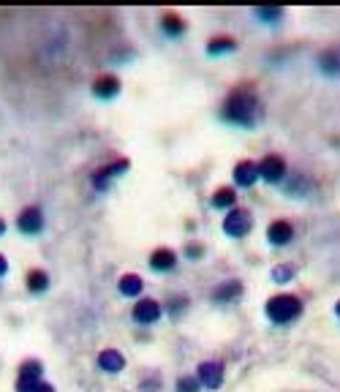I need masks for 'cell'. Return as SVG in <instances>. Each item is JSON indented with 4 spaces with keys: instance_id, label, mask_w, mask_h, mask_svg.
Segmentation results:
<instances>
[{
    "instance_id": "1",
    "label": "cell",
    "mask_w": 340,
    "mask_h": 392,
    "mask_svg": "<svg viewBox=\"0 0 340 392\" xmlns=\"http://www.w3.org/2000/svg\"><path fill=\"white\" fill-rule=\"evenodd\" d=\"M220 118L223 122H232L240 128H253L262 120V101L256 93V85H250V82L234 85L220 106Z\"/></svg>"
},
{
    "instance_id": "2",
    "label": "cell",
    "mask_w": 340,
    "mask_h": 392,
    "mask_svg": "<svg viewBox=\"0 0 340 392\" xmlns=\"http://www.w3.org/2000/svg\"><path fill=\"white\" fill-rule=\"evenodd\" d=\"M264 314H267V318L275 321V324H292V321H297V318L302 316V300L286 292L275 294V297L267 300Z\"/></svg>"
},
{
    "instance_id": "3",
    "label": "cell",
    "mask_w": 340,
    "mask_h": 392,
    "mask_svg": "<svg viewBox=\"0 0 340 392\" xmlns=\"http://www.w3.org/2000/svg\"><path fill=\"white\" fill-rule=\"evenodd\" d=\"M250 229H253V218H250V213L245 210V207H234V210H229L226 213V218H223V232L229 234V237H248L250 234Z\"/></svg>"
},
{
    "instance_id": "4",
    "label": "cell",
    "mask_w": 340,
    "mask_h": 392,
    "mask_svg": "<svg viewBox=\"0 0 340 392\" xmlns=\"http://www.w3.org/2000/svg\"><path fill=\"white\" fill-rule=\"evenodd\" d=\"M128 158H115L112 164H106V167H101V169L93 172V186H96L98 191H106L109 188V183L115 180V177H120L122 172H128Z\"/></svg>"
},
{
    "instance_id": "5",
    "label": "cell",
    "mask_w": 340,
    "mask_h": 392,
    "mask_svg": "<svg viewBox=\"0 0 340 392\" xmlns=\"http://www.w3.org/2000/svg\"><path fill=\"white\" fill-rule=\"evenodd\" d=\"M259 177L267 180V183H281L286 177V161L278 155V153H267L262 161H259Z\"/></svg>"
},
{
    "instance_id": "6",
    "label": "cell",
    "mask_w": 340,
    "mask_h": 392,
    "mask_svg": "<svg viewBox=\"0 0 340 392\" xmlns=\"http://www.w3.org/2000/svg\"><path fill=\"white\" fill-rule=\"evenodd\" d=\"M17 229H20L22 234H27V237L38 234V232L44 229V213H41V207H36V204L24 207L22 213L17 216Z\"/></svg>"
},
{
    "instance_id": "7",
    "label": "cell",
    "mask_w": 340,
    "mask_h": 392,
    "mask_svg": "<svg viewBox=\"0 0 340 392\" xmlns=\"http://www.w3.org/2000/svg\"><path fill=\"white\" fill-rule=\"evenodd\" d=\"M196 379H199L201 387H207V390H218L220 384H223V363H218V360H207V363H201L199 370H196Z\"/></svg>"
},
{
    "instance_id": "8",
    "label": "cell",
    "mask_w": 340,
    "mask_h": 392,
    "mask_svg": "<svg viewBox=\"0 0 340 392\" xmlns=\"http://www.w3.org/2000/svg\"><path fill=\"white\" fill-rule=\"evenodd\" d=\"M131 316H134L136 324H155V321L161 318V302H158V300H153V297L136 300V305H134Z\"/></svg>"
},
{
    "instance_id": "9",
    "label": "cell",
    "mask_w": 340,
    "mask_h": 392,
    "mask_svg": "<svg viewBox=\"0 0 340 392\" xmlns=\"http://www.w3.org/2000/svg\"><path fill=\"white\" fill-rule=\"evenodd\" d=\"M120 79L115 76V74H98L96 79H93V96L101 98V101H109V98H115L120 93Z\"/></svg>"
},
{
    "instance_id": "10",
    "label": "cell",
    "mask_w": 340,
    "mask_h": 392,
    "mask_svg": "<svg viewBox=\"0 0 340 392\" xmlns=\"http://www.w3.org/2000/svg\"><path fill=\"white\" fill-rule=\"evenodd\" d=\"M267 240L272 245H289L294 240V226L292 220L286 218H275L267 226Z\"/></svg>"
},
{
    "instance_id": "11",
    "label": "cell",
    "mask_w": 340,
    "mask_h": 392,
    "mask_svg": "<svg viewBox=\"0 0 340 392\" xmlns=\"http://www.w3.org/2000/svg\"><path fill=\"white\" fill-rule=\"evenodd\" d=\"M256 180H259V164H253V161H248V158L234 164V183H237L240 188H250Z\"/></svg>"
},
{
    "instance_id": "12",
    "label": "cell",
    "mask_w": 340,
    "mask_h": 392,
    "mask_svg": "<svg viewBox=\"0 0 340 392\" xmlns=\"http://www.w3.org/2000/svg\"><path fill=\"white\" fill-rule=\"evenodd\" d=\"M150 267L155 270V272H171V270L177 267V253L171 248H155L150 253Z\"/></svg>"
},
{
    "instance_id": "13",
    "label": "cell",
    "mask_w": 340,
    "mask_h": 392,
    "mask_svg": "<svg viewBox=\"0 0 340 392\" xmlns=\"http://www.w3.org/2000/svg\"><path fill=\"white\" fill-rule=\"evenodd\" d=\"M98 368L106 370V373H120L125 368V357H122L118 349H104L98 354Z\"/></svg>"
},
{
    "instance_id": "14",
    "label": "cell",
    "mask_w": 340,
    "mask_h": 392,
    "mask_svg": "<svg viewBox=\"0 0 340 392\" xmlns=\"http://www.w3.org/2000/svg\"><path fill=\"white\" fill-rule=\"evenodd\" d=\"M41 376H44V365H41V360H24L20 370H17V382L20 384H33V382H41Z\"/></svg>"
},
{
    "instance_id": "15",
    "label": "cell",
    "mask_w": 340,
    "mask_h": 392,
    "mask_svg": "<svg viewBox=\"0 0 340 392\" xmlns=\"http://www.w3.org/2000/svg\"><path fill=\"white\" fill-rule=\"evenodd\" d=\"M24 284H27V292L30 294H44L49 289V272L47 270H41V267L27 270Z\"/></svg>"
},
{
    "instance_id": "16",
    "label": "cell",
    "mask_w": 340,
    "mask_h": 392,
    "mask_svg": "<svg viewBox=\"0 0 340 392\" xmlns=\"http://www.w3.org/2000/svg\"><path fill=\"white\" fill-rule=\"evenodd\" d=\"M185 27H188V22H185L180 14H174V11H164V14H161V30H164L167 36H171V38H180V36L185 33Z\"/></svg>"
},
{
    "instance_id": "17",
    "label": "cell",
    "mask_w": 340,
    "mask_h": 392,
    "mask_svg": "<svg viewBox=\"0 0 340 392\" xmlns=\"http://www.w3.org/2000/svg\"><path fill=\"white\" fill-rule=\"evenodd\" d=\"M210 204L215 210H234L237 207V191L232 186H220L218 191L213 194V199H210Z\"/></svg>"
},
{
    "instance_id": "18",
    "label": "cell",
    "mask_w": 340,
    "mask_h": 392,
    "mask_svg": "<svg viewBox=\"0 0 340 392\" xmlns=\"http://www.w3.org/2000/svg\"><path fill=\"white\" fill-rule=\"evenodd\" d=\"M118 289H120L122 297H139L142 289H145V281L136 272H125L120 281H118Z\"/></svg>"
},
{
    "instance_id": "19",
    "label": "cell",
    "mask_w": 340,
    "mask_h": 392,
    "mask_svg": "<svg viewBox=\"0 0 340 392\" xmlns=\"http://www.w3.org/2000/svg\"><path fill=\"white\" fill-rule=\"evenodd\" d=\"M318 66L324 74H340V47H327L318 55Z\"/></svg>"
},
{
    "instance_id": "20",
    "label": "cell",
    "mask_w": 340,
    "mask_h": 392,
    "mask_svg": "<svg viewBox=\"0 0 340 392\" xmlns=\"http://www.w3.org/2000/svg\"><path fill=\"white\" fill-rule=\"evenodd\" d=\"M243 294V284L240 281H223L218 289L213 292V300L215 302H232V300H237Z\"/></svg>"
},
{
    "instance_id": "21",
    "label": "cell",
    "mask_w": 340,
    "mask_h": 392,
    "mask_svg": "<svg viewBox=\"0 0 340 392\" xmlns=\"http://www.w3.org/2000/svg\"><path fill=\"white\" fill-rule=\"evenodd\" d=\"M237 49V41L232 36H215L207 41V55H229Z\"/></svg>"
},
{
    "instance_id": "22",
    "label": "cell",
    "mask_w": 340,
    "mask_h": 392,
    "mask_svg": "<svg viewBox=\"0 0 340 392\" xmlns=\"http://www.w3.org/2000/svg\"><path fill=\"white\" fill-rule=\"evenodd\" d=\"M17 392H55V387L49 384V382H33V384H20L17 382Z\"/></svg>"
},
{
    "instance_id": "23",
    "label": "cell",
    "mask_w": 340,
    "mask_h": 392,
    "mask_svg": "<svg viewBox=\"0 0 340 392\" xmlns=\"http://www.w3.org/2000/svg\"><path fill=\"white\" fill-rule=\"evenodd\" d=\"M253 17H256V20H264V22H275V20L283 17V8H256Z\"/></svg>"
},
{
    "instance_id": "24",
    "label": "cell",
    "mask_w": 340,
    "mask_h": 392,
    "mask_svg": "<svg viewBox=\"0 0 340 392\" xmlns=\"http://www.w3.org/2000/svg\"><path fill=\"white\" fill-rule=\"evenodd\" d=\"M199 379L196 376H180L177 379V392H199Z\"/></svg>"
},
{
    "instance_id": "25",
    "label": "cell",
    "mask_w": 340,
    "mask_h": 392,
    "mask_svg": "<svg viewBox=\"0 0 340 392\" xmlns=\"http://www.w3.org/2000/svg\"><path fill=\"white\" fill-rule=\"evenodd\" d=\"M191 302H188V297H183V294H177V297H171L169 300V314L171 316H177L183 308H188Z\"/></svg>"
},
{
    "instance_id": "26",
    "label": "cell",
    "mask_w": 340,
    "mask_h": 392,
    "mask_svg": "<svg viewBox=\"0 0 340 392\" xmlns=\"http://www.w3.org/2000/svg\"><path fill=\"white\" fill-rule=\"evenodd\" d=\"M294 270L292 267H275L272 270V278H275V284H286V281H292Z\"/></svg>"
},
{
    "instance_id": "27",
    "label": "cell",
    "mask_w": 340,
    "mask_h": 392,
    "mask_svg": "<svg viewBox=\"0 0 340 392\" xmlns=\"http://www.w3.org/2000/svg\"><path fill=\"white\" fill-rule=\"evenodd\" d=\"M185 256H188V259H201V256H204V248L199 243L185 245Z\"/></svg>"
},
{
    "instance_id": "28",
    "label": "cell",
    "mask_w": 340,
    "mask_h": 392,
    "mask_svg": "<svg viewBox=\"0 0 340 392\" xmlns=\"http://www.w3.org/2000/svg\"><path fill=\"white\" fill-rule=\"evenodd\" d=\"M6 272H8V262H6V256H3V253H0V278H3V275H6Z\"/></svg>"
},
{
    "instance_id": "29",
    "label": "cell",
    "mask_w": 340,
    "mask_h": 392,
    "mask_svg": "<svg viewBox=\"0 0 340 392\" xmlns=\"http://www.w3.org/2000/svg\"><path fill=\"white\" fill-rule=\"evenodd\" d=\"M3 234H6V220L0 218V237H3Z\"/></svg>"
},
{
    "instance_id": "30",
    "label": "cell",
    "mask_w": 340,
    "mask_h": 392,
    "mask_svg": "<svg viewBox=\"0 0 340 392\" xmlns=\"http://www.w3.org/2000/svg\"><path fill=\"white\" fill-rule=\"evenodd\" d=\"M335 314L340 316V300H338V305H335Z\"/></svg>"
}]
</instances>
